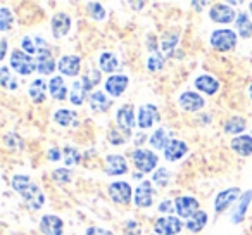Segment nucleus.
Wrapping results in <instances>:
<instances>
[{"label":"nucleus","mask_w":252,"mask_h":235,"mask_svg":"<svg viewBox=\"0 0 252 235\" xmlns=\"http://www.w3.org/2000/svg\"><path fill=\"white\" fill-rule=\"evenodd\" d=\"M211 45L221 52H228L237 45V35L231 30H216L211 35Z\"/></svg>","instance_id":"obj_3"},{"label":"nucleus","mask_w":252,"mask_h":235,"mask_svg":"<svg viewBox=\"0 0 252 235\" xmlns=\"http://www.w3.org/2000/svg\"><path fill=\"white\" fill-rule=\"evenodd\" d=\"M126 87H128V78L125 74H114V76H109L105 81V92L111 97H119L126 90Z\"/></svg>","instance_id":"obj_12"},{"label":"nucleus","mask_w":252,"mask_h":235,"mask_svg":"<svg viewBox=\"0 0 252 235\" xmlns=\"http://www.w3.org/2000/svg\"><path fill=\"white\" fill-rule=\"evenodd\" d=\"M21 47L26 54H42L43 50H47V42L42 36H25Z\"/></svg>","instance_id":"obj_19"},{"label":"nucleus","mask_w":252,"mask_h":235,"mask_svg":"<svg viewBox=\"0 0 252 235\" xmlns=\"http://www.w3.org/2000/svg\"><path fill=\"white\" fill-rule=\"evenodd\" d=\"M235 28H237L238 35L244 36V38L252 36V19L249 18L247 12H242V14L237 16V19H235Z\"/></svg>","instance_id":"obj_26"},{"label":"nucleus","mask_w":252,"mask_h":235,"mask_svg":"<svg viewBox=\"0 0 252 235\" xmlns=\"http://www.w3.org/2000/svg\"><path fill=\"white\" fill-rule=\"evenodd\" d=\"M59 71L66 76H76L80 73V67H81V61L78 56H64L63 59L59 61L57 64Z\"/></svg>","instance_id":"obj_17"},{"label":"nucleus","mask_w":252,"mask_h":235,"mask_svg":"<svg viewBox=\"0 0 252 235\" xmlns=\"http://www.w3.org/2000/svg\"><path fill=\"white\" fill-rule=\"evenodd\" d=\"M88 92H90V88L87 87V85L83 83V81H74L73 85H71V92H69V101L73 102L74 105H80L83 104L85 101H87V95Z\"/></svg>","instance_id":"obj_23"},{"label":"nucleus","mask_w":252,"mask_h":235,"mask_svg":"<svg viewBox=\"0 0 252 235\" xmlns=\"http://www.w3.org/2000/svg\"><path fill=\"white\" fill-rule=\"evenodd\" d=\"M193 7H197V11H200V7L204 5V2H192Z\"/></svg>","instance_id":"obj_49"},{"label":"nucleus","mask_w":252,"mask_h":235,"mask_svg":"<svg viewBox=\"0 0 252 235\" xmlns=\"http://www.w3.org/2000/svg\"><path fill=\"white\" fill-rule=\"evenodd\" d=\"M176 211H178L180 216L190 218L199 211V202H197V199L189 197V196L178 197V199H176Z\"/></svg>","instance_id":"obj_16"},{"label":"nucleus","mask_w":252,"mask_h":235,"mask_svg":"<svg viewBox=\"0 0 252 235\" xmlns=\"http://www.w3.org/2000/svg\"><path fill=\"white\" fill-rule=\"evenodd\" d=\"M71 28V18L64 12H59L52 18V33L56 38H63Z\"/></svg>","instance_id":"obj_18"},{"label":"nucleus","mask_w":252,"mask_h":235,"mask_svg":"<svg viewBox=\"0 0 252 235\" xmlns=\"http://www.w3.org/2000/svg\"><path fill=\"white\" fill-rule=\"evenodd\" d=\"M154 178V182L158 183L159 187H166L169 183V171L166 168H161L156 171V175L152 176Z\"/></svg>","instance_id":"obj_42"},{"label":"nucleus","mask_w":252,"mask_h":235,"mask_svg":"<svg viewBox=\"0 0 252 235\" xmlns=\"http://www.w3.org/2000/svg\"><path fill=\"white\" fill-rule=\"evenodd\" d=\"M206 223H207V214L202 213V211H197L193 216H190L189 220H187L185 227L189 228L190 232H200L206 227Z\"/></svg>","instance_id":"obj_30"},{"label":"nucleus","mask_w":252,"mask_h":235,"mask_svg":"<svg viewBox=\"0 0 252 235\" xmlns=\"http://www.w3.org/2000/svg\"><path fill=\"white\" fill-rule=\"evenodd\" d=\"M133 163L137 169L149 173L158 166V156L152 151H147V149H138V151L133 152Z\"/></svg>","instance_id":"obj_4"},{"label":"nucleus","mask_w":252,"mask_h":235,"mask_svg":"<svg viewBox=\"0 0 252 235\" xmlns=\"http://www.w3.org/2000/svg\"><path fill=\"white\" fill-rule=\"evenodd\" d=\"M47 156H49V161H59L61 151H59L57 147H52V149L49 151V154H47Z\"/></svg>","instance_id":"obj_46"},{"label":"nucleus","mask_w":252,"mask_h":235,"mask_svg":"<svg viewBox=\"0 0 252 235\" xmlns=\"http://www.w3.org/2000/svg\"><path fill=\"white\" fill-rule=\"evenodd\" d=\"M180 105H182L185 111L195 112L204 107V99L200 97L199 94H195V92H183V94L180 95Z\"/></svg>","instance_id":"obj_15"},{"label":"nucleus","mask_w":252,"mask_h":235,"mask_svg":"<svg viewBox=\"0 0 252 235\" xmlns=\"http://www.w3.org/2000/svg\"><path fill=\"white\" fill-rule=\"evenodd\" d=\"M54 120H56V123L63 125V127H69V125H73L74 120H76V114H74L73 111H69V109H59V111L54 114Z\"/></svg>","instance_id":"obj_33"},{"label":"nucleus","mask_w":252,"mask_h":235,"mask_svg":"<svg viewBox=\"0 0 252 235\" xmlns=\"http://www.w3.org/2000/svg\"><path fill=\"white\" fill-rule=\"evenodd\" d=\"M149 71H159L162 66H164V57L159 52H152V56L149 57Z\"/></svg>","instance_id":"obj_40"},{"label":"nucleus","mask_w":252,"mask_h":235,"mask_svg":"<svg viewBox=\"0 0 252 235\" xmlns=\"http://www.w3.org/2000/svg\"><path fill=\"white\" fill-rule=\"evenodd\" d=\"M81 81L92 90V88H94L95 85H98V81H100V73H98L97 69H90L88 74H85V76L81 78Z\"/></svg>","instance_id":"obj_39"},{"label":"nucleus","mask_w":252,"mask_h":235,"mask_svg":"<svg viewBox=\"0 0 252 235\" xmlns=\"http://www.w3.org/2000/svg\"><path fill=\"white\" fill-rule=\"evenodd\" d=\"M90 105L94 111H98V112H104L111 107V101L107 99V95L104 92H92L90 95Z\"/></svg>","instance_id":"obj_28"},{"label":"nucleus","mask_w":252,"mask_h":235,"mask_svg":"<svg viewBox=\"0 0 252 235\" xmlns=\"http://www.w3.org/2000/svg\"><path fill=\"white\" fill-rule=\"evenodd\" d=\"M85 235H112L109 230H105V228H98V227H92L87 230V234Z\"/></svg>","instance_id":"obj_45"},{"label":"nucleus","mask_w":252,"mask_h":235,"mask_svg":"<svg viewBox=\"0 0 252 235\" xmlns=\"http://www.w3.org/2000/svg\"><path fill=\"white\" fill-rule=\"evenodd\" d=\"M5 49H7V43H5V40H2V52H0V59H4L5 57Z\"/></svg>","instance_id":"obj_48"},{"label":"nucleus","mask_w":252,"mask_h":235,"mask_svg":"<svg viewBox=\"0 0 252 235\" xmlns=\"http://www.w3.org/2000/svg\"><path fill=\"white\" fill-rule=\"evenodd\" d=\"M209 16L214 23H223V25H228V23L235 21V11L226 4L213 5V9L209 11Z\"/></svg>","instance_id":"obj_10"},{"label":"nucleus","mask_w":252,"mask_h":235,"mask_svg":"<svg viewBox=\"0 0 252 235\" xmlns=\"http://www.w3.org/2000/svg\"><path fill=\"white\" fill-rule=\"evenodd\" d=\"M12 187H14L16 192L21 194L23 199L26 201V204L32 209H40L43 206V202H45L43 192L26 175H16L12 178Z\"/></svg>","instance_id":"obj_1"},{"label":"nucleus","mask_w":252,"mask_h":235,"mask_svg":"<svg viewBox=\"0 0 252 235\" xmlns=\"http://www.w3.org/2000/svg\"><path fill=\"white\" fill-rule=\"evenodd\" d=\"M152 183L151 182H142L140 185L135 189V204L138 207H149L152 204Z\"/></svg>","instance_id":"obj_14"},{"label":"nucleus","mask_w":252,"mask_h":235,"mask_svg":"<svg viewBox=\"0 0 252 235\" xmlns=\"http://www.w3.org/2000/svg\"><path fill=\"white\" fill-rule=\"evenodd\" d=\"M116 120H118V127L121 128L126 135H130L131 128L137 125V118H135L133 105L128 104V105H125V107L119 109L118 114H116Z\"/></svg>","instance_id":"obj_6"},{"label":"nucleus","mask_w":252,"mask_h":235,"mask_svg":"<svg viewBox=\"0 0 252 235\" xmlns=\"http://www.w3.org/2000/svg\"><path fill=\"white\" fill-rule=\"evenodd\" d=\"M182 221L175 216H162L156 221L154 230L158 235H175L182 230Z\"/></svg>","instance_id":"obj_5"},{"label":"nucleus","mask_w":252,"mask_h":235,"mask_svg":"<svg viewBox=\"0 0 252 235\" xmlns=\"http://www.w3.org/2000/svg\"><path fill=\"white\" fill-rule=\"evenodd\" d=\"M187 151H189V147H187L185 142H182V140H171V144H169L168 147H166L164 156H166V159H168V161L175 163V161H178V159H182L183 156L187 154Z\"/></svg>","instance_id":"obj_21"},{"label":"nucleus","mask_w":252,"mask_h":235,"mask_svg":"<svg viewBox=\"0 0 252 235\" xmlns=\"http://www.w3.org/2000/svg\"><path fill=\"white\" fill-rule=\"evenodd\" d=\"M125 234L126 235H140V227H138V223H135V221H126Z\"/></svg>","instance_id":"obj_44"},{"label":"nucleus","mask_w":252,"mask_h":235,"mask_svg":"<svg viewBox=\"0 0 252 235\" xmlns=\"http://www.w3.org/2000/svg\"><path fill=\"white\" fill-rule=\"evenodd\" d=\"M87 9H88V12H90L92 18L97 19V21H102V19L105 18L104 7H102L100 4H97V2H88V4H87Z\"/></svg>","instance_id":"obj_38"},{"label":"nucleus","mask_w":252,"mask_h":235,"mask_svg":"<svg viewBox=\"0 0 252 235\" xmlns=\"http://www.w3.org/2000/svg\"><path fill=\"white\" fill-rule=\"evenodd\" d=\"M251 199H252V190L249 192L242 194L240 199H238L237 206L233 209V216H231V223H242L245 218V211H247L249 204H251Z\"/></svg>","instance_id":"obj_20"},{"label":"nucleus","mask_w":252,"mask_h":235,"mask_svg":"<svg viewBox=\"0 0 252 235\" xmlns=\"http://www.w3.org/2000/svg\"><path fill=\"white\" fill-rule=\"evenodd\" d=\"M238 196H240V190H238L237 187L223 190V192L218 194L216 201H214V209H216L218 213H223L224 209H228V207L238 199Z\"/></svg>","instance_id":"obj_9"},{"label":"nucleus","mask_w":252,"mask_h":235,"mask_svg":"<svg viewBox=\"0 0 252 235\" xmlns=\"http://www.w3.org/2000/svg\"><path fill=\"white\" fill-rule=\"evenodd\" d=\"M49 92L56 101H64L67 95V88L64 85V80L61 76H56L49 81Z\"/></svg>","instance_id":"obj_27"},{"label":"nucleus","mask_w":252,"mask_h":235,"mask_svg":"<svg viewBox=\"0 0 252 235\" xmlns=\"http://www.w3.org/2000/svg\"><path fill=\"white\" fill-rule=\"evenodd\" d=\"M180 36L178 33H169V35H164V38H162L161 42V49L164 54H171L173 49L176 47V43H178Z\"/></svg>","instance_id":"obj_35"},{"label":"nucleus","mask_w":252,"mask_h":235,"mask_svg":"<svg viewBox=\"0 0 252 235\" xmlns=\"http://www.w3.org/2000/svg\"><path fill=\"white\" fill-rule=\"evenodd\" d=\"M98 64H100V69L105 71V73H114L116 69H118V57L114 56V54L111 52H104L100 56V61H98Z\"/></svg>","instance_id":"obj_31"},{"label":"nucleus","mask_w":252,"mask_h":235,"mask_svg":"<svg viewBox=\"0 0 252 235\" xmlns=\"http://www.w3.org/2000/svg\"><path fill=\"white\" fill-rule=\"evenodd\" d=\"M80 161V152L76 151L74 147H66L64 149V163L67 166H73Z\"/></svg>","instance_id":"obj_41"},{"label":"nucleus","mask_w":252,"mask_h":235,"mask_svg":"<svg viewBox=\"0 0 252 235\" xmlns=\"http://www.w3.org/2000/svg\"><path fill=\"white\" fill-rule=\"evenodd\" d=\"M159 121V112H158V107L152 104H145L138 109V127L140 128H151L154 123Z\"/></svg>","instance_id":"obj_8"},{"label":"nucleus","mask_w":252,"mask_h":235,"mask_svg":"<svg viewBox=\"0 0 252 235\" xmlns=\"http://www.w3.org/2000/svg\"><path fill=\"white\" fill-rule=\"evenodd\" d=\"M173 209V204L171 201H164V202L159 206V211H171Z\"/></svg>","instance_id":"obj_47"},{"label":"nucleus","mask_w":252,"mask_h":235,"mask_svg":"<svg viewBox=\"0 0 252 235\" xmlns=\"http://www.w3.org/2000/svg\"><path fill=\"white\" fill-rule=\"evenodd\" d=\"M52 178L56 180L57 183H67L71 180V171L66 168H59L52 173Z\"/></svg>","instance_id":"obj_43"},{"label":"nucleus","mask_w":252,"mask_h":235,"mask_svg":"<svg viewBox=\"0 0 252 235\" xmlns=\"http://www.w3.org/2000/svg\"><path fill=\"white\" fill-rule=\"evenodd\" d=\"M245 127H247V123H245L244 118H231V120L226 121V125H224V132L230 135H235V134H240V132L245 130Z\"/></svg>","instance_id":"obj_34"},{"label":"nucleus","mask_w":252,"mask_h":235,"mask_svg":"<svg viewBox=\"0 0 252 235\" xmlns=\"http://www.w3.org/2000/svg\"><path fill=\"white\" fill-rule=\"evenodd\" d=\"M0 83L7 90H16L18 88V83H16V80L11 76V73H9V69L5 66L0 69Z\"/></svg>","instance_id":"obj_37"},{"label":"nucleus","mask_w":252,"mask_h":235,"mask_svg":"<svg viewBox=\"0 0 252 235\" xmlns=\"http://www.w3.org/2000/svg\"><path fill=\"white\" fill-rule=\"evenodd\" d=\"M249 95H251V99H252V83H251V87H249Z\"/></svg>","instance_id":"obj_50"},{"label":"nucleus","mask_w":252,"mask_h":235,"mask_svg":"<svg viewBox=\"0 0 252 235\" xmlns=\"http://www.w3.org/2000/svg\"><path fill=\"white\" fill-rule=\"evenodd\" d=\"M109 196L114 202L128 204L131 199V187L126 182H114L109 187Z\"/></svg>","instance_id":"obj_7"},{"label":"nucleus","mask_w":252,"mask_h":235,"mask_svg":"<svg viewBox=\"0 0 252 235\" xmlns=\"http://www.w3.org/2000/svg\"><path fill=\"white\" fill-rule=\"evenodd\" d=\"M11 67L19 74H32L36 69V61L25 50H14L11 56Z\"/></svg>","instance_id":"obj_2"},{"label":"nucleus","mask_w":252,"mask_h":235,"mask_svg":"<svg viewBox=\"0 0 252 235\" xmlns=\"http://www.w3.org/2000/svg\"><path fill=\"white\" fill-rule=\"evenodd\" d=\"M40 230L45 235H63V220L54 214H45L40 221Z\"/></svg>","instance_id":"obj_11"},{"label":"nucleus","mask_w":252,"mask_h":235,"mask_svg":"<svg viewBox=\"0 0 252 235\" xmlns=\"http://www.w3.org/2000/svg\"><path fill=\"white\" fill-rule=\"evenodd\" d=\"M231 149L240 156H251L252 154V137L249 135H240L231 140Z\"/></svg>","instance_id":"obj_25"},{"label":"nucleus","mask_w":252,"mask_h":235,"mask_svg":"<svg viewBox=\"0 0 252 235\" xmlns=\"http://www.w3.org/2000/svg\"><path fill=\"white\" fill-rule=\"evenodd\" d=\"M12 23H14L12 12L9 11L7 7H0V30H2V32H7L12 26Z\"/></svg>","instance_id":"obj_36"},{"label":"nucleus","mask_w":252,"mask_h":235,"mask_svg":"<svg viewBox=\"0 0 252 235\" xmlns=\"http://www.w3.org/2000/svg\"><path fill=\"white\" fill-rule=\"evenodd\" d=\"M195 87L197 90L204 92V94L214 95L218 92V88H220V83H218L216 78L209 76V74H202V76H199L195 80Z\"/></svg>","instance_id":"obj_24"},{"label":"nucleus","mask_w":252,"mask_h":235,"mask_svg":"<svg viewBox=\"0 0 252 235\" xmlns=\"http://www.w3.org/2000/svg\"><path fill=\"white\" fill-rule=\"evenodd\" d=\"M128 165H126V159L119 154H111L105 159V173L112 176H119L123 173H126Z\"/></svg>","instance_id":"obj_13"},{"label":"nucleus","mask_w":252,"mask_h":235,"mask_svg":"<svg viewBox=\"0 0 252 235\" xmlns=\"http://www.w3.org/2000/svg\"><path fill=\"white\" fill-rule=\"evenodd\" d=\"M45 81H43V78H38V80H35L32 85H30V97H32L33 102H36V104H40V102L45 101Z\"/></svg>","instance_id":"obj_29"},{"label":"nucleus","mask_w":252,"mask_h":235,"mask_svg":"<svg viewBox=\"0 0 252 235\" xmlns=\"http://www.w3.org/2000/svg\"><path fill=\"white\" fill-rule=\"evenodd\" d=\"M171 144V140H169V134L164 130V128H159L156 134H152V137H151V145L152 147H156V149H164L166 151V147Z\"/></svg>","instance_id":"obj_32"},{"label":"nucleus","mask_w":252,"mask_h":235,"mask_svg":"<svg viewBox=\"0 0 252 235\" xmlns=\"http://www.w3.org/2000/svg\"><path fill=\"white\" fill-rule=\"evenodd\" d=\"M56 69V61H54L50 50H43L42 54H38L36 57V71L42 74H50Z\"/></svg>","instance_id":"obj_22"},{"label":"nucleus","mask_w":252,"mask_h":235,"mask_svg":"<svg viewBox=\"0 0 252 235\" xmlns=\"http://www.w3.org/2000/svg\"><path fill=\"white\" fill-rule=\"evenodd\" d=\"M249 7H251V12H252V2H251V4H249Z\"/></svg>","instance_id":"obj_51"}]
</instances>
